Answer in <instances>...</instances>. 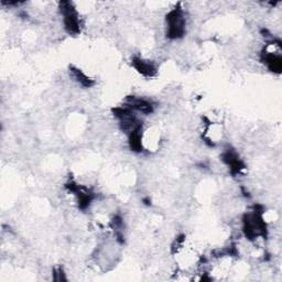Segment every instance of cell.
Instances as JSON below:
<instances>
[{
  "mask_svg": "<svg viewBox=\"0 0 282 282\" xmlns=\"http://www.w3.org/2000/svg\"><path fill=\"white\" fill-rule=\"evenodd\" d=\"M127 107L130 108V109L138 110L142 114H150V112L153 111V106L151 105V103L141 100V98H129V103Z\"/></svg>",
  "mask_w": 282,
  "mask_h": 282,
  "instance_id": "obj_5",
  "label": "cell"
},
{
  "mask_svg": "<svg viewBox=\"0 0 282 282\" xmlns=\"http://www.w3.org/2000/svg\"><path fill=\"white\" fill-rule=\"evenodd\" d=\"M264 61L271 72H281L282 60L279 54H276L274 52H267L264 54Z\"/></svg>",
  "mask_w": 282,
  "mask_h": 282,
  "instance_id": "obj_6",
  "label": "cell"
},
{
  "mask_svg": "<svg viewBox=\"0 0 282 282\" xmlns=\"http://www.w3.org/2000/svg\"><path fill=\"white\" fill-rule=\"evenodd\" d=\"M223 160L230 167V170L233 173H239L243 169V162L239 160L237 154L234 151H226L223 154Z\"/></svg>",
  "mask_w": 282,
  "mask_h": 282,
  "instance_id": "obj_7",
  "label": "cell"
},
{
  "mask_svg": "<svg viewBox=\"0 0 282 282\" xmlns=\"http://www.w3.org/2000/svg\"><path fill=\"white\" fill-rule=\"evenodd\" d=\"M167 35L170 39L182 37L185 32V19L184 13L180 8L173 9L167 16Z\"/></svg>",
  "mask_w": 282,
  "mask_h": 282,
  "instance_id": "obj_1",
  "label": "cell"
},
{
  "mask_svg": "<svg viewBox=\"0 0 282 282\" xmlns=\"http://www.w3.org/2000/svg\"><path fill=\"white\" fill-rule=\"evenodd\" d=\"M133 65L140 74L144 75V76H153V75L157 72L156 65H154L152 62L142 60L140 58H134Z\"/></svg>",
  "mask_w": 282,
  "mask_h": 282,
  "instance_id": "obj_4",
  "label": "cell"
},
{
  "mask_svg": "<svg viewBox=\"0 0 282 282\" xmlns=\"http://www.w3.org/2000/svg\"><path fill=\"white\" fill-rule=\"evenodd\" d=\"M244 232L249 239H253L255 237H258L259 235H265L266 230V224L262 220L261 216L253 212V213L247 214L244 219Z\"/></svg>",
  "mask_w": 282,
  "mask_h": 282,
  "instance_id": "obj_2",
  "label": "cell"
},
{
  "mask_svg": "<svg viewBox=\"0 0 282 282\" xmlns=\"http://www.w3.org/2000/svg\"><path fill=\"white\" fill-rule=\"evenodd\" d=\"M72 73H73V76L77 79L78 83H81L83 86L85 87H91L92 85H94V83L91 78L88 76H86L85 74H84L81 70H77V69H74L72 68Z\"/></svg>",
  "mask_w": 282,
  "mask_h": 282,
  "instance_id": "obj_8",
  "label": "cell"
},
{
  "mask_svg": "<svg viewBox=\"0 0 282 282\" xmlns=\"http://www.w3.org/2000/svg\"><path fill=\"white\" fill-rule=\"evenodd\" d=\"M62 6V11L63 16H64V25H65V29L68 30L69 34L72 35H76L79 32V18H78V13L77 11L75 10V8H73L72 3L70 2H62L61 3Z\"/></svg>",
  "mask_w": 282,
  "mask_h": 282,
  "instance_id": "obj_3",
  "label": "cell"
}]
</instances>
